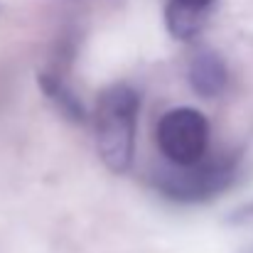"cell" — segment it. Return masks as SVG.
Returning a JSON list of instances; mask_svg holds the SVG:
<instances>
[{
  "label": "cell",
  "instance_id": "7",
  "mask_svg": "<svg viewBox=\"0 0 253 253\" xmlns=\"http://www.w3.org/2000/svg\"><path fill=\"white\" fill-rule=\"evenodd\" d=\"M182 2H189V5H197V7H209L214 5V0H182Z\"/></svg>",
  "mask_w": 253,
  "mask_h": 253
},
{
  "label": "cell",
  "instance_id": "3",
  "mask_svg": "<svg viewBox=\"0 0 253 253\" xmlns=\"http://www.w3.org/2000/svg\"><path fill=\"white\" fill-rule=\"evenodd\" d=\"M158 148L172 168H189L207 158L209 121L197 108H172L158 123Z\"/></svg>",
  "mask_w": 253,
  "mask_h": 253
},
{
  "label": "cell",
  "instance_id": "6",
  "mask_svg": "<svg viewBox=\"0 0 253 253\" xmlns=\"http://www.w3.org/2000/svg\"><path fill=\"white\" fill-rule=\"evenodd\" d=\"M40 86L47 93V98L54 101L64 111V116H69L72 121H84L86 118V111H84V106H82V101L67 88V84L57 74H42L40 77Z\"/></svg>",
  "mask_w": 253,
  "mask_h": 253
},
{
  "label": "cell",
  "instance_id": "4",
  "mask_svg": "<svg viewBox=\"0 0 253 253\" xmlns=\"http://www.w3.org/2000/svg\"><path fill=\"white\" fill-rule=\"evenodd\" d=\"M189 86L194 88L197 96L202 98H216L226 91L229 86V72L226 62L214 52V49H199L189 59Z\"/></svg>",
  "mask_w": 253,
  "mask_h": 253
},
{
  "label": "cell",
  "instance_id": "5",
  "mask_svg": "<svg viewBox=\"0 0 253 253\" xmlns=\"http://www.w3.org/2000/svg\"><path fill=\"white\" fill-rule=\"evenodd\" d=\"M209 12H211L209 7H197L182 0H168V7H165L168 32L179 42H192L207 27Z\"/></svg>",
  "mask_w": 253,
  "mask_h": 253
},
{
  "label": "cell",
  "instance_id": "1",
  "mask_svg": "<svg viewBox=\"0 0 253 253\" xmlns=\"http://www.w3.org/2000/svg\"><path fill=\"white\" fill-rule=\"evenodd\" d=\"M138 111L140 96L133 86L113 84L98 93L93 111L96 148L111 172H126L133 165Z\"/></svg>",
  "mask_w": 253,
  "mask_h": 253
},
{
  "label": "cell",
  "instance_id": "2",
  "mask_svg": "<svg viewBox=\"0 0 253 253\" xmlns=\"http://www.w3.org/2000/svg\"><path fill=\"white\" fill-rule=\"evenodd\" d=\"M236 177L234 158H216V160H199L189 168H172L158 177V189L182 204L189 202H207L224 189L231 187Z\"/></svg>",
  "mask_w": 253,
  "mask_h": 253
}]
</instances>
